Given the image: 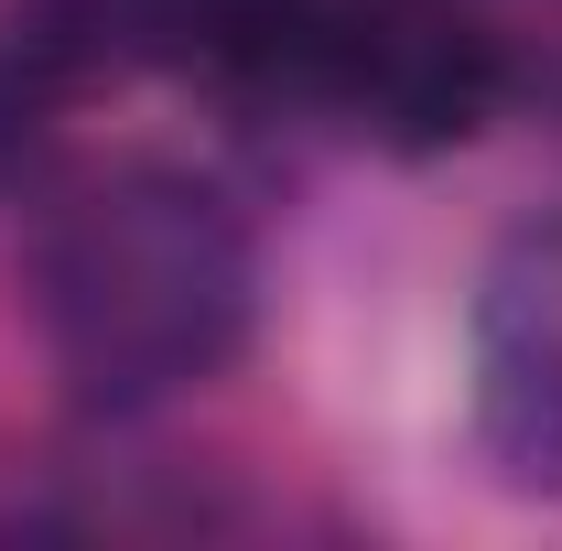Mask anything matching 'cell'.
Masks as SVG:
<instances>
[{
  "instance_id": "1",
  "label": "cell",
  "mask_w": 562,
  "mask_h": 551,
  "mask_svg": "<svg viewBox=\"0 0 562 551\" xmlns=\"http://www.w3.org/2000/svg\"><path fill=\"white\" fill-rule=\"evenodd\" d=\"M33 292H44V325L87 390H184L238 336L249 260L206 184L120 173L44 227Z\"/></svg>"
},
{
  "instance_id": "2",
  "label": "cell",
  "mask_w": 562,
  "mask_h": 551,
  "mask_svg": "<svg viewBox=\"0 0 562 551\" xmlns=\"http://www.w3.org/2000/svg\"><path fill=\"white\" fill-rule=\"evenodd\" d=\"M325 98L357 109L379 140L432 151V140H465L497 98V55L476 22L454 11H422V0H368L336 11V55H325Z\"/></svg>"
}]
</instances>
